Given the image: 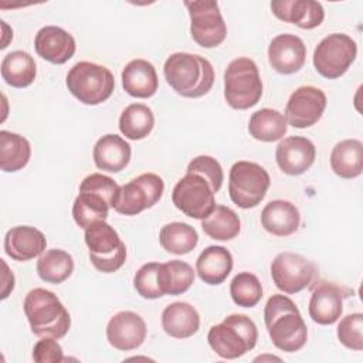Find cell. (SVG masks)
Wrapping results in <instances>:
<instances>
[{
    "instance_id": "obj_6",
    "label": "cell",
    "mask_w": 363,
    "mask_h": 363,
    "mask_svg": "<svg viewBox=\"0 0 363 363\" xmlns=\"http://www.w3.org/2000/svg\"><path fill=\"white\" fill-rule=\"evenodd\" d=\"M68 91L85 105L105 102L115 89L113 74L104 65L79 61L67 74Z\"/></svg>"
},
{
    "instance_id": "obj_39",
    "label": "cell",
    "mask_w": 363,
    "mask_h": 363,
    "mask_svg": "<svg viewBox=\"0 0 363 363\" xmlns=\"http://www.w3.org/2000/svg\"><path fill=\"white\" fill-rule=\"evenodd\" d=\"M336 333L339 342L345 347L356 352L363 350V315L356 312L342 318Z\"/></svg>"
},
{
    "instance_id": "obj_5",
    "label": "cell",
    "mask_w": 363,
    "mask_h": 363,
    "mask_svg": "<svg viewBox=\"0 0 363 363\" xmlns=\"http://www.w3.org/2000/svg\"><path fill=\"white\" fill-rule=\"evenodd\" d=\"M262 96V81L257 64L248 57L233 60L224 72L225 102L238 111L252 108Z\"/></svg>"
},
{
    "instance_id": "obj_8",
    "label": "cell",
    "mask_w": 363,
    "mask_h": 363,
    "mask_svg": "<svg viewBox=\"0 0 363 363\" xmlns=\"http://www.w3.org/2000/svg\"><path fill=\"white\" fill-rule=\"evenodd\" d=\"M84 238L89 250V259L98 271L111 274L125 264L126 247L116 230L105 220L95 221L86 227Z\"/></svg>"
},
{
    "instance_id": "obj_21",
    "label": "cell",
    "mask_w": 363,
    "mask_h": 363,
    "mask_svg": "<svg viewBox=\"0 0 363 363\" xmlns=\"http://www.w3.org/2000/svg\"><path fill=\"white\" fill-rule=\"evenodd\" d=\"M274 16L285 23H292L303 30H312L322 24L325 10L313 0H277L271 3Z\"/></svg>"
},
{
    "instance_id": "obj_22",
    "label": "cell",
    "mask_w": 363,
    "mask_h": 363,
    "mask_svg": "<svg viewBox=\"0 0 363 363\" xmlns=\"http://www.w3.org/2000/svg\"><path fill=\"white\" fill-rule=\"evenodd\" d=\"M130 145L115 133L99 138L92 150V159L99 170L119 173L130 162Z\"/></svg>"
},
{
    "instance_id": "obj_4",
    "label": "cell",
    "mask_w": 363,
    "mask_h": 363,
    "mask_svg": "<svg viewBox=\"0 0 363 363\" xmlns=\"http://www.w3.org/2000/svg\"><path fill=\"white\" fill-rule=\"evenodd\" d=\"M258 340V330L252 319L242 313H233L221 323L213 325L207 342L213 352L223 359H237L252 350Z\"/></svg>"
},
{
    "instance_id": "obj_24",
    "label": "cell",
    "mask_w": 363,
    "mask_h": 363,
    "mask_svg": "<svg viewBox=\"0 0 363 363\" xmlns=\"http://www.w3.org/2000/svg\"><path fill=\"white\" fill-rule=\"evenodd\" d=\"M261 224L272 235L288 237L298 230L301 214L291 201L272 200L261 211Z\"/></svg>"
},
{
    "instance_id": "obj_10",
    "label": "cell",
    "mask_w": 363,
    "mask_h": 363,
    "mask_svg": "<svg viewBox=\"0 0 363 363\" xmlns=\"http://www.w3.org/2000/svg\"><path fill=\"white\" fill-rule=\"evenodd\" d=\"M164 182L159 174L142 173L123 186L112 204V208L123 216H136L153 207L163 196Z\"/></svg>"
},
{
    "instance_id": "obj_16",
    "label": "cell",
    "mask_w": 363,
    "mask_h": 363,
    "mask_svg": "<svg viewBox=\"0 0 363 363\" xmlns=\"http://www.w3.org/2000/svg\"><path fill=\"white\" fill-rule=\"evenodd\" d=\"M146 323L143 318L132 311H121L106 325V339L118 350H135L146 339Z\"/></svg>"
},
{
    "instance_id": "obj_7",
    "label": "cell",
    "mask_w": 363,
    "mask_h": 363,
    "mask_svg": "<svg viewBox=\"0 0 363 363\" xmlns=\"http://www.w3.org/2000/svg\"><path fill=\"white\" fill-rule=\"evenodd\" d=\"M271 184L268 172L258 163L235 162L228 174V193L231 201L240 208L257 207L265 197Z\"/></svg>"
},
{
    "instance_id": "obj_11",
    "label": "cell",
    "mask_w": 363,
    "mask_h": 363,
    "mask_svg": "<svg viewBox=\"0 0 363 363\" xmlns=\"http://www.w3.org/2000/svg\"><path fill=\"white\" fill-rule=\"evenodd\" d=\"M214 190L208 180L197 173H186L172 191V201L184 216L203 220L216 207Z\"/></svg>"
},
{
    "instance_id": "obj_13",
    "label": "cell",
    "mask_w": 363,
    "mask_h": 363,
    "mask_svg": "<svg viewBox=\"0 0 363 363\" xmlns=\"http://www.w3.org/2000/svg\"><path fill=\"white\" fill-rule=\"evenodd\" d=\"M316 265L305 257L284 251L271 262V277L275 286L284 294H298L316 279Z\"/></svg>"
},
{
    "instance_id": "obj_23",
    "label": "cell",
    "mask_w": 363,
    "mask_h": 363,
    "mask_svg": "<svg viewBox=\"0 0 363 363\" xmlns=\"http://www.w3.org/2000/svg\"><path fill=\"white\" fill-rule=\"evenodd\" d=\"M121 77L125 92L133 98H150L159 88V79L153 64L143 58L129 61Z\"/></svg>"
},
{
    "instance_id": "obj_31",
    "label": "cell",
    "mask_w": 363,
    "mask_h": 363,
    "mask_svg": "<svg viewBox=\"0 0 363 363\" xmlns=\"http://www.w3.org/2000/svg\"><path fill=\"white\" fill-rule=\"evenodd\" d=\"M204 234L217 241H230L235 238L241 230V223L234 210L216 204L213 211L201 220Z\"/></svg>"
},
{
    "instance_id": "obj_35",
    "label": "cell",
    "mask_w": 363,
    "mask_h": 363,
    "mask_svg": "<svg viewBox=\"0 0 363 363\" xmlns=\"http://www.w3.org/2000/svg\"><path fill=\"white\" fill-rule=\"evenodd\" d=\"M109 203L99 194L91 191H79L72 204V217L79 228H86L92 223L106 220Z\"/></svg>"
},
{
    "instance_id": "obj_25",
    "label": "cell",
    "mask_w": 363,
    "mask_h": 363,
    "mask_svg": "<svg viewBox=\"0 0 363 363\" xmlns=\"http://www.w3.org/2000/svg\"><path fill=\"white\" fill-rule=\"evenodd\" d=\"M233 269V255L223 245H210L201 251L196 261L199 278L208 285L223 284Z\"/></svg>"
},
{
    "instance_id": "obj_43",
    "label": "cell",
    "mask_w": 363,
    "mask_h": 363,
    "mask_svg": "<svg viewBox=\"0 0 363 363\" xmlns=\"http://www.w3.org/2000/svg\"><path fill=\"white\" fill-rule=\"evenodd\" d=\"M1 265L4 268V274L6 277L3 275V291H1V299H6L9 296V294L14 289V275L13 272L9 271V267L7 264L4 262V259H1Z\"/></svg>"
},
{
    "instance_id": "obj_9",
    "label": "cell",
    "mask_w": 363,
    "mask_h": 363,
    "mask_svg": "<svg viewBox=\"0 0 363 363\" xmlns=\"http://www.w3.org/2000/svg\"><path fill=\"white\" fill-rule=\"evenodd\" d=\"M357 45L343 33L326 35L313 51V67L323 78H340L356 60Z\"/></svg>"
},
{
    "instance_id": "obj_36",
    "label": "cell",
    "mask_w": 363,
    "mask_h": 363,
    "mask_svg": "<svg viewBox=\"0 0 363 363\" xmlns=\"http://www.w3.org/2000/svg\"><path fill=\"white\" fill-rule=\"evenodd\" d=\"M194 282L193 268L180 259L160 264V285L164 295L184 294Z\"/></svg>"
},
{
    "instance_id": "obj_2",
    "label": "cell",
    "mask_w": 363,
    "mask_h": 363,
    "mask_svg": "<svg viewBox=\"0 0 363 363\" xmlns=\"http://www.w3.org/2000/svg\"><path fill=\"white\" fill-rule=\"evenodd\" d=\"M167 84L184 98H200L214 84V68L208 60L199 54L174 52L163 65Z\"/></svg>"
},
{
    "instance_id": "obj_14",
    "label": "cell",
    "mask_w": 363,
    "mask_h": 363,
    "mask_svg": "<svg viewBox=\"0 0 363 363\" xmlns=\"http://www.w3.org/2000/svg\"><path fill=\"white\" fill-rule=\"evenodd\" d=\"M328 99L322 89L303 85L295 89L285 106V119L294 128L305 129L315 125L323 115Z\"/></svg>"
},
{
    "instance_id": "obj_18",
    "label": "cell",
    "mask_w": 363,
    "mask_h": 363,
    "mask_svg": "<svg viewBox=\"0 0 363 363\" xmlns=\"http://www.w3.org/2000/svg\"><path fill=\"white\" fill-rule=\"evenodd\" d=\"M306 60V45L295 34H278L268 45L269 65L279 74L298 72Z\"/></svg>"
},
{
    "instance_id": "obj_38",
    "label": "cell",
    "mask_w": 363,
    "mask_h": 363,
    "mask_svg": "<svg viewBox=\"0 0 363 363\" xmlns=\"http://www.w3.org/2000/svg\"><path fill=\"white\" fill-rule=\"evenodd\" d=\"M136 292L145 299H157L163 296L160 285V262L143 264L133 277Z\"/></svg>"
},
{
    "instance_id": "obj_40",
    "label": "cell",
    "mask_w": 363,
    "mask_h": 363,
    "mask_svg": "<svg viewBox=\"0 0 363 363\" xmlns=\"http://www.w3.org/2000/svg\"><path fill=\"white\" fill-rule=\"evenodd\" d=\"M186 173H197L201 174L208 180L211 184L214 193H217L221 189V184L224 182V173L221 169V164L211 156L201 155L194 157L189 164Z\"/></svg>"
},
{
    "instance_id": "obj_33",
    "label": "cell",
    "mask_w": 363,
    "mask_h": 363,
    "mask_svg": "<svg viewBox=\"0 0 363 363\" xmlns=\"http://www.w3.org/2000/svg\"><path fill=\"white\" fill-rule=\"evenodd\" d=\"M155 126V115L147 105L130 104L119 116V130L130 140L145 139Z\"/></svg>"
},
{
    "instance_id": "obj_19",
    "label": "cell",
    "mask_w": 363,
    "mask_h": 363,
    "mask_svg": "<svg viewBox=\"0 0 363 363\" xmlns=\"http://www.w3.org/2000/svg\"><path fill=\"white\" fill-rule=\"evenodd\" d=\"M35 52L51 64H65L77 50L75 38L61 27L45 26L40 28L34 38Z\"/></svg>"
},
{
    "instance_id": "obj_41",
    "label": "cell",
    "mask_w": 363,
    "mask_h": 363,
    "mask_svg": "<svg viewBox=\"0 0 363 363\" xmlns=\"http://www.w3.org/2000/svg\"><path fill=\"white\" fill-rule=\"evenodd\" d=\"M79 191L96 193V194L102 196L112 207V204L116 199V194L119 191V186L109 176H105L101 173H91L81 182Z\"/></svg>"
},
{
    "instance_id": "obj_28",
    "label": "cell",
    "mask_w": 363,
    "mask_h": 363,
    "mask_svg": "<svg viewBox=\"0 0 363 363\" xmlns=\"http://www.w3.org/2000/svg\"><path fill=\"white\" fill-rule=\"evenodd\" d=\"M31 157L30 142L9 130H0V167L6 173H14L27 166Z\"/></svg>"
},
{
    "instance_id": "obj_20",
    "label": "cell",
    "mask_w": 363,
    "mask_h": 363,
    "mask_svg": "<svg viewBox=\"0 0 363 363\" xmlns=\"http://www.w3.org/2000/svg\"><path fill=\"white\" fill-rule=\"evenodd\" d=\"M45 235L31 225L11 227L4 237V251L14 261H30L45 251Z\"/></svg>"
},
{
    "instance_id": "obj_34",
    "label": "cell",
    "mask_w": 363,
    "mask_h": 363,
    "mask_svg": "<svg viewBox=\"0 0 363 363\" xmlns=\"http://www.w3.org/2000/svg\"><path fill=\"white\" fill-rule=\"evenodd\" d=\"M159 242L164 251L174 255H184L196 248L199 235L190 224L173 221L160 228Z\"/></svg>"
},
{
    "instance_id": "obj_17",
    "label": "cell",
    "mask_w": 363,
    "mask_h": 363,
    "mask_svg": "<svg viewBox=\"0 0 363 363\" xmlns=\"http://www.w3.org/2000/svg\"><path fill=\"white\" fill-rule=\"evenodd\" d=\"M316 157L315 145L303 136H289L281 140L275 150V160L282 173L288 176L303 174Z\"/></svg>"
},
{
    "instance_id": "obj_37",
    "label": "cell",
    "mask_w": 363,
    "mask_h": 363,
    "mask_svg": "<svg viewBox=\"0 0 363 363\" xmlns=\"http://www.w3.org/2000/svg\"><path fill=\"white\" fill-rule=\"evenodd\" d=\"M230 295L235 305L241 308H252L262 298V286L254 274L244 271L231 279Z\"/></svg>"
},
{
    "instance_id": "obj_3",
    "label": "cell",
    "mask_w": 363,
    "mask_h": 363,
    "mask_svg": "<svg viewBox=\"0 0 363 363\" xmlns=\"http://www.w3.org/2000/svg\"><path fill=\"white\" fill-rule=\"evenodd\" d=\"M23 308L35 336L61 339L68 333L71 326L69 313L54 292L34 288L26 295Z\"/></svg>"
},
{
    "instance_id": "obj_12",
    "label": "cell",
    "mask_w": 363,
    "mask_h": 363,
    "mask_svg": "<svg viewBox=\"0 0 363 363\" xmlns=\"http://www.w3.org/2000/svg\"><path fill=\"white\" fill-rule=\"evenodd\" d=\"M184 6L190 16V35L203 48H214L227 37V26L217 1L194 0Z\"/></svg>"
},
{
    "instance_id": "obj_1",
    "label": "cell",
    "mask_w": 363,
    "mask_h": 363,
    "mask_svg": "<svg viewBox=\"0 0 363 363\" xmlns=\"http://www.w3.org/2000/svg\"><path fill=\"white\" fill-rule=\"evenodd\" d=\"M264 322L272 345L282 352H298L308 340L306 323L286 295H272L264 308Z\"/></svg>"
},
{
    "instance_id": "obj_15",
    "label": "cell",
    "mask_w": 363,
    "mask_h": 363,
    "mask_svg": "<svg viewBox=\"0 0 363 363\" xmlns=\"http://www.w3.org/2000/svg\"><path fill=\"white\" fill-rule=\"evenodd\" d=\"M352 291L333 282L320 281L312 288L308 312L315 323L332 325L337 322L343 312V301Z\"/></svg>"
},
{
    "instance_id": "obj_42",
    "label": "cell",
    "mask_w": 363,
    "mask_h": 363,
    "mask_svg": "<svg viewBox=\"0 0 363 363\" xmlns=\"http://www.w3.org/2000/svg\"><path fill=\"white\" fill-rule=\"evenodd\" d=\"M33 360L37 363H60L65 359L62 347L54 337H41L33 347Z\"/></svg>"
},
{
    "instance_id": "obj_32",
    "label": "cell",
    "mask_w": 363,
    "mask_h": 363,
    "mask_svg": "<svg viewBox=\"0 0 363 363\" xmlns=\"http://www.w3.org/2000/svg\"><path fill=\"white\" fill-rule=\"evenodd\" d=\"M74 271V259L71 254L60 248L44 251L37 261L38 277L48 284L58 285L68 279Z\"/></svg>"
},
{
    "instance_id": "obj_27",
    "label": "cell",
    "mask_w": 363,
    "mask_h": 363,
    "mask_svg": "<svg viewBox=\"0 0 363 363\" xmlns=\"http://www.w3.org/2000/svg\"><path fill=\"white\" fill-rule=\"evenodd\" d=\"M330 167L342 179H354L363 170V143L357 139L337 142L330 152Z\"/></svg>"
},
{
    "instance_id": "obj_30",
    "label": "cell",
    "mask_w": 363,
    "mask_h": 363,
    "mask_svg": "<svg viewBox=\"0 0 363 363\" xmlns=\"http://www.w3.org/2000/svg\"><path fill=\"white\" fill-rule=\"evenodd\" d=\"M288 123L285 116L271 108H262L255 111L248 122L250 135L259 142H275L284 138Z\"/></svg>"
},
{
    "instance_id": "obj_29",
    "label": "cell",
    "mask_w": 363,
    "mask_h": 363,
    "mask_svg": "<svg viewBox=\"0 0 363 363\" xmlns=\"http://www.w3.org/2000/svg\"><path fill=\"white\" fill-rule=\"evenodd\" d=\"M34 58L26 51H11L1 61V77L13 88H26L35 79Z\"/></svg>"
},
{
    "instance_id": "obj_26",
    "label": "cell",
    "mask_w": 363,
    "mask_h": 363,
    "mask_svg": "<svg viewBox=\"0 0 363 363\" xmlns=\"http://www.w3.org/2000/svg\"><path fill=\"white\" fill-rule=\"evenodd\" d=\"M162 328L174 339H187L200 328V316L187 302H173L162 312Z\"/></svg>"
}]
</instances>
